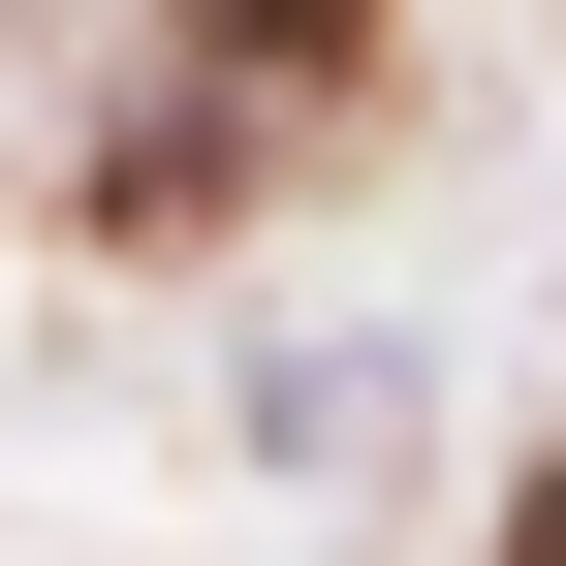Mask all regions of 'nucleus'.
I'll use <instances>...</instances> for the list:
<instances>
[{
    "mask_svg": "<svg viewBox=\"0 0 566 566\" xmlns=\"http://www.w3.org/2000/svg\"><path fill=\"white\" fill-rule=\"evenodd\" d=\"M221 32H252V63H315V32H378V0H221Z\"/></svg>",
    "mask_w": 566,
    "mask_h": 566,
    "instance_id": "1",
    "label": "nucleus"
},
{
    "mask_svg": "<svg viewBox=\"0 0 566 566\" xmlns=\"http://www.w3.org/2000/svg\"><path fill=\"white\" fill-rule=\"evenodd\" d=\"M504 566H566V472H535V535H504Z\"/></svg>",
    "mask_w": 566,
    "mask_h": 566,
    "instance_id": "2",
    "label": "nucleus"
}]
</instances>
